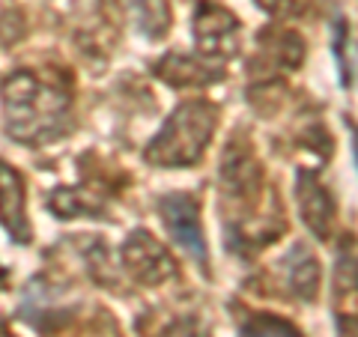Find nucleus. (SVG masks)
I'll return each instance as SVG.
<instances>
[{
	"label": "nucleus",
	"mask_w": 358,
	"mask_h": 337,
	"mask_svg": "<svg viewBox=\"0 0 358 337\" xmlns=\"http://www.w3.org/2000/svg\"><path fill=\"white\" fill-rule=\"evenodd\" d=\"M209 131H212V120H209V114H206V108L188 105V108H182V110H176V117L167 122V129L162 131V138L155 141V143H167V141H176V143H171V147H164V150H159V152H150V155H152L155 162L173 164L179 141H188L192 152L200 155V150L206 147Z\"/></svg>",
	"instance_id": "1"
},
{
	"label": "nucleus",
	"mask_w": 358,
	"mask_h": 337,
	"mask_svg": "<svg viewBox=\"0 0 358 337\" xmlns=\"http://www.w3.org/2000/svg\"><path fill=\"white\" fill-rule=\"evenodd\" d=\"M162 212L171 233L176 236V242L182 245L188 254H194L197 260L206 257V245H203V233H200V218H197V203L185 194H173L162 200Z\"/></svg>",
	"instance_id": "2"
},
{
	"label": "nucleus",
	"mask_w": 358,
	"mask_h": 337,
	"mask_svg": "<svg viewBox=\"0 0 358 337\" xmlns=\"http://www.w3.org/2000/svg\"><path fill=\"white\" fill-rule=\"evenodd\" d=\"M245 337H299L289 325L284 322H275V320H257L248 325V331H245Z\"/></svg>",
	"instance_id": "3"
}]
</instances>
